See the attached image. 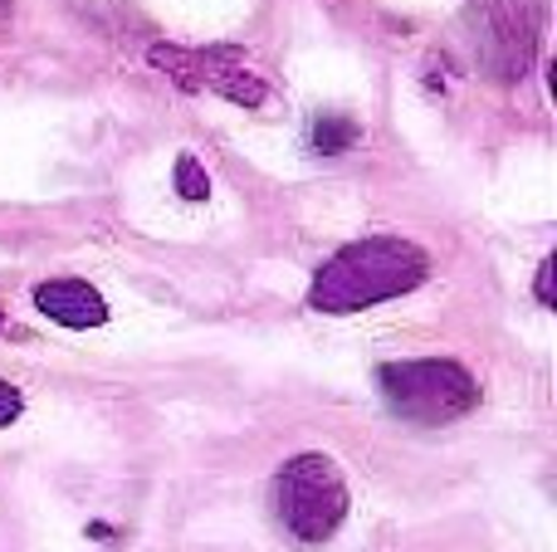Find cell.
I'll return each instance as SVG.
<instances>
[{"label": "cell", "mask_w": 557, "mask_h": 552, "mask_svg": "<svg viewBox=\"0 0 557 552\" xmlns=\"http://www.w3.org/2000/svg\"><path fill=\"white\" fill-rule=\"evenodd\" d=\"M0 328H5V309H0Z\"/></svg>", "instance_id": "obj_12"}, {"label": "cell", "mask_w": 557, "mask_h": 552, "mask_svg": "<svg viewBox=\"0 0 557 552\" xmlns=\"http://www.w3.org/2000/svg\"><path fill=\"white\" fill-rule=\"evenodd\" d=\"M152 64L162 68L166 78H176L182 88H191V93H221L240 108H260L264 98H270L264 78L245 64L240 49H172V45H157Z\"/></svg>", "instance_id": "obj_5"}, {"label": "cell", "mask_w": 557, "mask_h": 552, "mask_svg": "<svg viewBox=\"0 0 557 552\" xmlns=\"http://www.w3.org/2000/svg\"><path fill=\"white\" fill-rule=\"evenodd\" d=\"M10 25V0H0V29Z\"/></svg>", "instance_id": "obj_11"}, {"label": "cell", "mask_w": 557, "mask_h": 552, "mask_svg": "<svg viewBox=\"0 0 557 552\" xmlns=\"http://www.w3.org/2000/svg\"><path fill=\"white\" fill-rule=\"evenodd\" d=\"M176 191H182L186 201H206L211 181H206V172H201V162H196V156H182V162H176Z\"/></svg>", "instance_id": "obj_8"}, {"label": "cell", "mask_w": 557, "mask_h": 552, "mask_svg": "<svg viewBox=\"0 0 557 552\" xmlns=\"http://www.w3.org/2000/svg\"><path fill=\"white\" fill-rule=\"evenodd\" d=\"M20 411H25V397H20L10 381H0V426H10V421H20Z\"/></svg>", "instance_id": "obj_9"}, {"label": "cell", "mask_w": 557, "mask_h": 552, "mask_svg": "<svg viewBox=\"0 0 557 552\" xmlns=\"http://www.w3.org/2000/svg\"><path fill=\"white\" fill-rule=\"evenodd\" d=\"M35 309L59 328H103L108 303L98 289H88L84 279H49L35 289Z\"/></svg>", "instance_id": "obj_6"}, {"label": "cell", "mask_w": 557, "mask_h": 552, "mask_svg": "<svg viewBox=\"0 0 557 552\" xmlns=\"http://www.w3.org/2000/svg\"><path fill=\"white\" fill-rule=\"evenodd\" d=\"M386 406L411 426H450L480 406V381L450 357H416L376 367Z\"/></svg>", "instance_id": "obj_2"}, {"label": "cell", "mask_w": 557, "mask_h": 552, "mask_svg": "<svg viewBox=\"0 0 557 552\" xmlns=\"http://www.w3.org/2000/svg\"><path fill=\"white\" fill-rule=\"evenodd\" d=\"M470 35L480 68L499 84H519L529 74L543 39V0H474Z\"/></svg>", "instance_id": "obj_4"}, {"label": "cell", "mask_w": 557, "mask_h": 552, "mask_svg": "<svg viewBox=\"0 0 557 552\" xmlns=\"http://www.w3.org/2000/svg\"><path fill=\"white\" fill-rule=\"evenodd\" d=\"M425 274H431V260H425L421 244L401 240V235H367V240L343 244L313 274L308 303L318 313H362L421 289Z\"/></svg>", "instance_id": "obj_1"}, {"label": "cell", "mask_w": 557, "mask_h": 552, "mask_svg": "<svg viewBox=\"0 0 557 552\" xmlns=\"http://www.w3.org/2000/svg\"><path fill=\"white\" fill-rule=\"evenodd\" d=\"M274 509L298 543H323L347 518V479L333 455L308 450L274 475Z\"/></svg>", "instance_id": "obj_3"}, {"label": "cell", "mask_w": 557, "mask_h": 552, "mask_svg": "<svg viewBox=\"0 0 557 552\" xmlns=\"http://www.w3.org/2000/svg\"><path fill=\"white\" fill-rule=\"evenodd\" d=\"M352 142H357V123H352V117L327 113V117H318V123H313V152L337 156V152H347Z\"/></svg>", "instance_id": "obj_7"}, {"label": "cell", "mask_w": 557, "mask_h": 552, "mask_svg": "<svg viewBox=\"0 0 557 552\" xmlns=\"http://www.w3.org/2000/svg\"><path fill=\"white\" fill-rule=\"evenodd\" d=\"M539 303H553V260H543L539 269Z\"/></svg>", "instance_id": "obj_10"}]
</instances>
